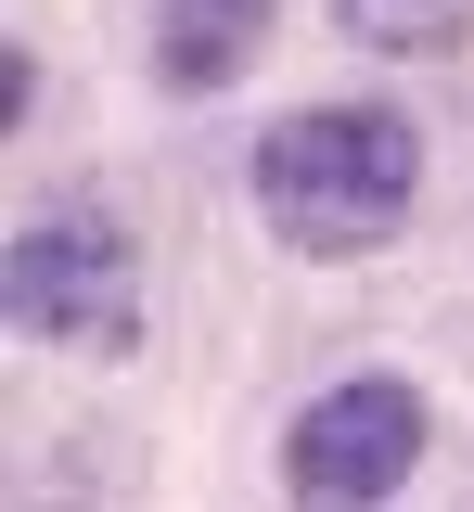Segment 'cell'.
<instances>
[{"label":"cell","instance_id":"7a4b0ae2","mask_svg":"<svg viewBox=\"0 0 474 512\" xmlns=\"http://www.w3.org/2000/svg\"><path fill=\"white\" fill-rule=\"evenodd\" d=\"M13 333L77 346V359H116L141 333V256L103 205H39L13 231Z\"/></svg>","mask_w":474,"mask_h":512},{"label":"cell","instance_id":"3957f363","mask_svg":"<svg viewBox=\"0 0 474 512\" xmlns=\"http://www.w3.org/2000/svg\"><path fill=\"white\" fill-rule=\"evenodd\" d=\"M410 461H423V397L385 372L334 384V397H308L295 410V436H282V487L295 512H372L410 487Z\"/></svg>","mask_w":474,"mask_h":512},{"label":"cell","instance_id":"5b68a950","mask_svg":"<svg viewBox=\"0 0 474 512\" xmlns=\"http://www.w3.org/2000/svg\"><path fill=\"white\" fill-rule=\"evenodd\" d=\"M346 39H372V52H449L474 26V0H334Z\"/></svg>","mask_w":474,"mask_h":512},{"label":"cell","instance_id":"6da1fadb","mask_svg":"<svg viewBox=\"0 0 474 512\" xmlns=\"http://www.w3.org/2000/svg\"><path fill=\"white\" fill-rule=\"evenodd\" d=\"M423 192V141L385 103H308L257 141V218L295 256H372Z\"/></svg>","mask_w":474,"mask_h":512},{"label":"cell","instance_id":"277c9868","mask_svg":"<svg viewBox=\"0 0 474 512\" xmlns=\"http://www.w3.org/2000/svg\"><path fill=\"white\" fill-rule=\"evenodd\" d=\"M257 39H270V0H167L154 64H167V90H218V77H244Z\"/></svg>","mask_w":474,"mask_h":512}]
</instances>
